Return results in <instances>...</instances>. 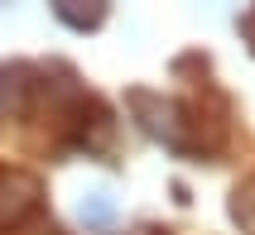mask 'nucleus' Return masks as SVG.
Instances as JSON below:
<instances>
[{"label": "nucleus", "instance_id": "f257e3e1", "mask_svg": "<svg viewBox=\"0 0 255 235\" xmlns=\"http://www.w3.org/2000/svg\"><path fill=\"white\" fill-rule=\"evenodd\" d=\"M53 14L72 29H97L106 19V0H53Z\"/></svg>", "mask_w": 255, "mask_h": 235}]
</instances>
